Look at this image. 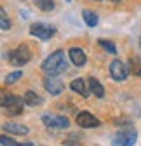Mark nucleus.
I'll list each match as a JSON object with an SVG mask.
<instances>
[{
  "instance_id": "nucleus-12",
  "label": "nucleus",
  "mask_w": 141,
  "mask_h": 146,
  "mask_svg": "<svg viewBox=\"0 0 141 146\" xmlns=\"http://www.w3.org/2000/svg\"><path fill=\"white\" fill-rule=\"evenodd\" d=\"M4 127V131L9 132V134H16V136H25L28 134V127L21 125V123H14V122H7L2 125Z\"/></svg>"
},
{
  "instance_id": "nucleus-18",
  "label": "nucleus",
  "mask_w": 141,
  "mask_h": 146,
  "mask_svg": "<svg viewBox=\"0 0 141 146\" xmlns=\"http://www.w3.org/2000/svg\"><path fill=\"white\" fill-rule=\"evenodd\" d=\"M0 28H2L4 31H7V30H11V21L7 19V12L2 9L0 11Z\"/></svg>"
},
{
  "instance_id": "nucleus-21",
  "label": "nucleus",
  "mask_w": 141,
  "mask_h": 146,
  "mask_svg": "<svg viewBox=\"0 0 141 146\" xmlns=\"http://www.w3.org/2000/svg\"><path fill=\"white\" fill-rule=\"evenodd\" d=\"M0 143H2V146H16V144H17L16 141H12V139L7 137V136H2V137H0Z\"/></svg>"
},
{
  "instance_id": "nucleus-24",
  "label": "nucleus",
  "mask_w": 141,
  "mask_h": 146,
  "mask_svg": "<svg viewBox=\"0 0 141 146\" xmlns=\"http://www.w3.org/2000/svg\"><path fill=\"white\" fill-rule=\"evenodd\" d=\"M96 2H104V0H96ZM112 2H120V0H112Z\"/></svg>"
},
{
  "instance_id": "nucleus-11",
  "label": "nucleus",
  "mask_w": 141,
  "mask_h": 146,
  "mask_svg": "<svg viewBox=\"0 0 141 146\" xmlns=\"http://www.w3.org/2000/svg\"><path fill=\"white\" fill-rule=\"evenodd\" d=\"M70 87H72L73 92L80 94L82 98H87V96H89V89H87V87H89V84H85L84 78H75V80H72Z\"/></svg>"
},
{
  "instance_id": "nucleus-26",
  "label": "nucleus",
  "mask_w": 141,
  "mask_h": 146,
  "mask_svg": "<svg viewBox=\"0 0 141 146\" xmlns=\"http://www.w3.org/2000/svg\"><path fill=\"white\" fill-rule=\"evenodd\" d=\"M66 2H72V0H66Z\"/></svg>"
},
{
  "instance_id": "nucleus-14",
  "label": "nucleus",
  "mask_w": 141,
  "mask_h": 146,
  "mask_svg": "<svg viewBox=\"0 0 141 146\" xmlns=\"http://www.w3.org/2000/svg\"><path fill=\"white\" fill-rule=\"evenodd\" d=\"M82 17H84L85 25H87V26H91V28H94V26L99 23L98 14H96L94 11H89V9H84V11H82Z\"/></svg>"
},
{
  "instance_id": "nucleus-10",
  "label": "nucleus",
  "mask_w": 141,
  "mask_h": 146,
  "mask_svg": "<svg viewBox=\"0 0 141 146\" xmlns=\"http://www.w3.org/2000/svg\"><path fill=\"white\" fill-rule=\"evenodd\" d=\"M117 136H118L122 141H124L126 146H134L136 141H138V132H136V129H132V127H127V129L120 131Z\"/></svg>"
},
{
  "instance_id": "nucleus-16",
  "label": "nucleus",
  "mask_w": 141,
  "mask_h": 146,
  "mask_svg": "<svg viewBox=\"0 0 141 146\" xmlns=\"http://www.w3.org/2000/svg\"><path fill=\"white\" fill-rule=\"evenodd\" d=\"M33 4L37 5V9H40L44 12H51L54 9V2L52 0H33Z\"/></svg>"
},
{
  "instance_id": "nucleus-13",
  "label": "nucleus",
  "mask_w": 141,
  "mask_h": 146,
  "mask_svg": "<svg viewBox=\"0 0 141 146\" xmlns=\"http://www.w3.org/2000/svg\"><path fill=\"white\" fill-rule=\"evenodd\" d=\"M89 89H91L92 96H96V98H104V87H103V84H101L98 78H94V77L89 78Z\"/></svg>"
},
{
  "instance_id": "nucleus-25",
  "label": "nucleus",
  "mask_w": 141,
  "mask_h": 146,
  "mask_svg": "<svg viewBox=\"0 0 141 146\" xmlns=\"http://www.w3.org/2000/svg\"><path fill=\"white\" fill-rule=\"evenodd\" d=\"M139 49H141V36H139Z\"/></svg>"
},
{
  "instance_id": "nucleus-6",
  "label": "nucleus",
  "mask_w": 141,
  "mask_h": 146,
  "mask_svg": "<svg viewBox=\"0 0 141 146\" xmlns=\"http://www.w3.org/2000/svg\"><path fill=\"white\" fill-rule=\"evenodd\" d=\"M75 122H77L78 127H82V129H96V127L101 125V122L89 111H80L75 117Z\"/></svg>"
},
{
  "instance_id": "nucleus-8",
  "label": "nucleus",
  "mask_w": 141,
  "mask_h": 146,
  "mask_svg": "<svg viewBox=\"0 0 141 146\" xmlns=\"http://www.w3.org/2000/svg\"><path fill=\"white\" fill-rule=\"evenodd\" d=\"M42 120H44V123L47 127H52V129H66V127L70 125L68 118L61 117V115H58V117L56 115H44Z\"/></svg>"
},
{
  "instance_id": "nucleus-15",
  "label": "nucleus",
  "mask_w": 141,
  "mask_h": 146,
  "mask_svg": "<svg viewBox=\"0 0 141 146\" xmlns=\"http://www.w3.org/2000/svg\"><path fill=\"white\" fill-rule=\"evenodd\" d=\"M23 98H25V103H26L28 106H33V108H35V106H40V104L44 103V99H42L37 92H33V90H28Z\"/></svg>"
},
{
  "instance_id": "nucleus-20",
  "label": "nucleus",
  "mask_w": 141,
  "mask_h": 146,
  "mask_svg": "<svg viewBox=\"0 0 141 146\" xmlns=\"http://www.w3.org/2000/svg\"><path fill=\"white\" fill-rule=\"evenodd\" d=\"M99 45H101L103 49H106L110 54H113V56L117 54V49H115V45H113L110 40H103V38H101V40H99Z\"/></svg>"
},
{
  "instance_id": "nucleus-4",
  "label": "nucleus",
  "mask_w": 141,
  "mask_h": 146,
  "mask_svg": "<svg viewBox=\"0 0 141 146\" xmlns=\"http://www.w3.org/2000/svg\"><path fill=\"white\" fill-rule=\"evenodd\" d=\"M54 33H56V28L47 23H33L30 26V35L37 36L40 40H49L51 36H54Z\"/></svg>"
},
{
  "instance_id": "nucleus-3",
  "label": "nucleus",
  "mask_w": 141,
  "mask_h": 146,
  "mask_svg": "<svg viewBox=\"0 0 141 146\" xmlns=\"http://www.w3.org/2000/svg\"><path fill=\"white\" fill-rule=\"evenodd\" d=\"M31 59V50L28 45L21 44V45H17L16 49H12L9 52V63L12 66H25L28 61Z\"/></svg>"
},
{
  "instance_id": "nucleus-19",
  "label": "nucleus",
  "mask_w": 141,
  "mask_h": 146,
  "mask_svg": "<svg viewBox=\"0 0 141 146\" xmlns=\"http://www.w3.org/2000/svg\"><path fill=\"white\" fill-rule=\"evenodd\" d=\"M23 77V71L21 70H16V71H12V73H9V75L5 77V84L9 85V84H14V82H17Z\"/></svg>"
},
{
  "instance_id": "nucleus-2",
  "label": "nucleus",
  "mask_w": 141,
  "mask_h": 146,
  "mask_svg": "<svg viewBox=\"0 0 141 146\" xmlns=\"http://www.w3.org/2000/svg\"><path fill=\"white\" fill-rule=\"evenodd\" d=\"M25 98H19L16 94H9V96H4L2 99V110L4 113L9 115V117H17L23 113V106H25Z\"/></svg>"
},
{
  "instance_id": "nucleus-9",
  "label": "nucleus",
  "mask_w": 141,
  "mask_h": 146,
  "mask_svg": "<svg viewBox=\"0 0 141 146\" xmlns=\"http://www.w3.org/2000/svg\"><path fill=\"white\" fill-rule=\"evenodd\" d=\"M68 58H70V61H72L75 66H84L85 63H87V56H85V52L80 49V47H72L68 50Z\"/></svg>"
},
{
  "instance_id": "nucleus-5",
  "label": "nucleus",
  "mask_w": 141,
  "mask_h": 146,
  "mask_svg": "<svg viewBox=\"0 0 141 146\" xmlns=\"http://www.w3.org/2000/svg\"><path fill=\"white\" fill-rule=\"evenodd\" d=\"M110 75H112V78L117 80V82L126 80L127 75H129V66L124 64L120 59H113V61L110 63Z\"/></svg>"
},
{
  "instance_id": "nucleus-1",
  "label": "nucleus",
  "mask_w": 141,
  "mask_h": 146,
  "mask_svg": "<svg viewBox=\"0 0 141 146\" xmlns=\"http://www.w3.org/2000/svg\"><path fill=\"white\" fill-rule=\"evenodd\" d=\"M68 56L65 54V50H54L51 56L42 63V71L47 77H59L61 73H65L68 70Z\"/></svg>"
},
{
  "instance_id": "nucleus-17",
  "label": "nucleus",
  "mask_w": 141,
  "mask_h": 146,
  "mask_svg": "<svg viewBox=\"0 0 141 146\" xmlns=\"http://www.w3.org/2000/svg\"><path fill=\"white\" fill-rule=\"evenodd\" d=\"M129 70L134 73V75L141 77V58H131V61H129Z\"/></svg>"
},
{
  "instance_id": "nucleus-23",
  "label": "nucleus",
  "mask_w": 141,
  "mask_h": 146,
  "mask_svg": "<svg viewBox=\"0 0 141 146\" xmlns=\"http://www.w3.org/2000/svg\"><path fill=\"white\" fill-rule=\"evenodd\" d=\"M16 146H33V144L31 143H17Z\"/></svg>"
},
{
  "instance_id": "nucleus-22",
  "label": "nucleus",
  "mask_w": 141,
  "mask_h": 146,
  "mask_svg": "<svg viewBox=\"0 0 141 146\" xmlns=\"http://www.w3.org/2000/svg\"><path fill=\"white\" fill-rule=\"evenodd\" d=\"M112 146H126V144H124V141H122L118 136H115V139L112 141Z\"/></svg>"
},
{
  "instance_id": "nucleus-7",
  "label": "nucleus",
  "mask_w": 141,
  "mask_h": 146,
  "mask_svg": "<svg viewBox=\"0 0 141 146\" xmlns=\"http://www.w3.org/2000/svg\"><path fill=\"white\" fill-rule=\"evenodd\" d=\"M44 87H45V90H47L51 96H59L63 90H65V85H63V82H61L58 77H47V75H45V78H44Z\"/></svg>"
}]
</instances>
